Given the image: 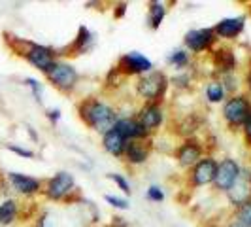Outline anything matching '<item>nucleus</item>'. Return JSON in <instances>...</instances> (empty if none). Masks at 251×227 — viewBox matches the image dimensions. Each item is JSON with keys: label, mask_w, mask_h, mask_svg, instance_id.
Listing matches in <instances>:
<instances>
[{"label": "nucleus", "mask_w": 251, "mask_h": 227, "mask_svg": "<svg viewBox=\"0 0 251 227\" xmlns=\"http://www.w3.org/2000/svg\"><path fill=\"white\" fill-rule=\"evenodd\" d=\"M250 115V104L244 97H234L225 104V117L228 123L238 125Z\"/></svg>", "instance_id": "nucleus-5"}, {"label": "nucleus", "mask_w": 251, "mask_h": 227, "mask_svg": "<svg viewBox=\"0 0 251 227\" xmlns=\"http://www.w3.org/2000/svg\"><path fill=\"white\" fill-rule=\"evenodd\" d=\"M148 197H150L151 201H163L164 193L159 188H155V186H153V188H150V191H148Z\"/></svg>", "instance_id": "nucleus-25"}, {"label": "nucleus", "mask_w": 251, "mask_h": 227, "mask_svg": "<svg viewBox=\"0 0 251 227\" xmlns=\"http://www.w3.org/2000/svg\"><path fill=\"white\" fill-rule=\"evenodd\" d=\"M104 148L110 153H113V155H121L123 150H125V139L115 129H112V131H108L104 135Z\"/></svg>", "instance_id": "nucleus-15"}, {"label": "nucleus", "mask_w": 251, "mask_h": 227, "mask_svg": "<svg viewBox=\"0 0 251 227\" xmlns=\"http://www.w3.org/2000/svg\"><path fill=\"white\" fill-rule=\"evenodd\" d=\"M170 61H172L174 64H177V66H181V64L187 63V55H185L183 51H176V53L170 57Z\"/></svg>", "instance_id": "nucleus-24"}, {"label": "nucleus", "mask_w": 251, "mask_h": 227, "mask_svg": "<svg viewBox=\"0 0 251 227\" xmlns=\"http://www.w3.org/2000/svg\"><path fill=\"white\" fill-rule=\"evenodd\" d=\"M26 59L44 72H50L51 66L55 64L53 53L48 48H42V46H30V50L26 51Z\"/></svg>", "instance_id": "nucleus-7"}, {"label": "nucleus", "mask_w": 251, "mask_h": 227, "mask_svg": "<svg viewBox=\"0 0 251 227\" xmlns=\"http://www.w3.org/2000/svg\"><path fill=\"white\" fill-rule=\"evenodd\" d=\"M26 84L30 85V87L34 89V95L38 97V101H40V87H38V82L36 80H26Z\"/></svg>", "instance_id": "nucleus-29"}, {"label": "nucleus", "mask_w": 251, "mask_h": 227, "mask_svg": "<svg viewBox=\"0 0 251 227\" xmlns=\"http://www.w3.org/2000/svg\"><path fill=\"white\" fill-rule=\"evenodd\" d=\"M126 155H128V161H132V163H142V161H146L148 151H146V148H142L140 144H130V146L126 148Z\"/></svg>", "instance_id": "nucleus-19"}, {"label": "nucleus", "mask_w": 251, "mask_h": 227, "mask_svg": "<svg viewBox=\"0 0 251 227\" xmlns=\"http://www.w3.org/2000/svg\"><path fill=\"white\" fill-rule=\"evenodd\" d=\"M163 17H164V6H163V4H159V2L151 4V8H150V21H151V27H153V28H157V27L161 25Z\"/></svg>", "instance_id": "nucleus-20"}, {"label": "nucleus", "mask_w": 251, "mask_h": 227, "mask_svg": "<svg viewBox=\"0 0 251 227\" xmlns=\"http://www.w3.org/2000/svg\"><path fill=\"white\" fill-rule=\"evenodd\" d=\"M140 119H142V127H144L146 131H148V129H155V127L161 123V119H163V112H161L159 106L150 104V106H146V108L142 110Z\"/></svg>", "instance_id": "nucleus-14"}, {"label": "nucleus", "mask_w": 251, "mask_h": 227, "mask_svg": "<svg viewBox=\"0 0 251 227\" xmlns=\"http://www.w3.org/2000/svg\"><path fill=\"white\" fill-rule=\"evenodd\" d=\"M12 151H15V153H19V155H23V157H32V151H28V150H23V148H17V146H8Z\"/></svg>", "instance_id": "nucleus-28"}, {"label": "nucleus", "mask_w": 251, "mask_h": 227, "mask_svg": "<svg viewBox=\"0 0 251 227\" xmlns=\"http://www.w3.org/2000/svg\"><path fill=\"white\" fill-rule=\"evenodd\" d=\"M230 227H246V226H244V224H240V222H234V224H232Z\"/></svg>", "instance_id": "nucleus-32"}, {"label": "nucleus", "mask_w": 251, "mask_h": 227, "mask_svg": "<svg viewBox=\"0 0 251 227\" xmlns=\"http://www.w3.org/2000/svg\"><path fill=\"white\" fill-rule=\"evenodd\" d=\"M17 216V204L13 201H4L0 204V226L12 224Z\"/></svg>", "instance_id": "nucleus-17"}, {"label": "nucleus", "mask_w": 251, "mask_h": 227, "mask_svg": "<svg viewBox=\"0 0 251 227\" xmlns=\"http://www.w3.org/2000/svg\"><path fill=\"white\" fill-rule=\"evenodd\" d=\"M238 176H240L238 165L234 163L232 159H225L223 163L217 167V172H215V184H217V188L219 189H230Z\"/></svg>", "instance_id": "nucleus-4"}, {"label": "nucleus", "mask_w": 251, "mask_h": 227, "mask_svg": "<svg viewBox=\"0 0 251 227\" xmlns=\"http://www.w3.org/2000/svg\"><path fill=\"white\" fill-rule=\"evenodd\" d=\"M185 42H187V46L193 51H202L214 42V32L212 30H204V28H201V30H191L187 36H185Z\"/></svg>", "instance_id": "nucleus-9"}, {"label": "nucleus", "mask_w": 251, "mask_h": 227, "mask_svg": "<svg viewBox=\"0 0 251 227\" xmlns=\"http://www.w3.org/2000/svg\"><path fill=\"white\" fill-rule=\"evenodd\" d=\"M240 224H244L246 227H251V202L248 201L246 204H242V208L238 210V220Z\"/></svg>", "instance_id": "nucleus-23"}, {"label": "nucleus", "mask_w": 251, "mask_h": 227, "mask_svg": "<svg viewBox=\"0 0 251 227\" xmlns=\"http://www.w3.org/2000/svg\"><path fill=\"white\" fill-rule=\"evenodd\" d=\"M215 172H217V165L212 159H204L197 165V169L193 172V180H195V184L204 186V184H210L212 180H215Z\"/></svg>", "instance_id": "nucleus-10"}, {"label": "nucleus", "mask_w": 251, "mask_h": 227, "mask_svg": "<svg viewBox=\"0 0 251 227\" xmlns=\"http://www.w3.org/2000/svg\"><path fill=\"white\" fill-rule=\"evenodd\" d=\"M246 133H248V137L251 139V114L248 115V119H246Z\"/></svg>", "instance_id": "nucleus-30"}, {"label": "nucleus", "mask_w": 251, "mask_h": 227, "mask_svg": "<svg viewBox=\"0 0 251 227\" xmlns=\"http://www.w3.org/2000/svg\"><path fill=\"white\" fill-rule=\"evenodd\" d=\"M119 66H121L125 72L136 74V72H148L151 68V61L146 59L144 55L136 53V51H132V53H128V55H125V57L121 59Z\"/></svg>", "instance_id": "nucleus-8"}, {"label": "nucleus", "mask_w": 251, "mask_h": 227, "mask_svg": "<svg viewBox=\"0 0 251 227\" xmlns=\"http://www.w3.org/2000/svg\"><path fill=\"white\" fill-rule=\"evenodd\" d=\"M50 117L57 121V119H59V110H51V112H50Z\"/></svg>", "instance_id": "nucleus-31"}, {"label": "nucleus", "mask_w": 251, "mask_h": 227, "mask_svg": "<svg viewBox=\"0 0 251 227\" xmlns=\"http://www.w3.org/2000/svg\"><path fill=\"white\" fill-rule=\"evenodd\" d=\"M74 188V178L68 172H59L55 178H51L48 184V195L51 199H61L70 189Z\"/></svg>", "instance_id": "nucleus-6"}, {"label": "nucleus", "mask_w": 251, "mask_h": 227, "mask_svg": "<svg viewBox=\"0 0 251 227\" xmlns=\"http://www.w3.org/2000/svg\"><path fill=\"white\" fill-rule=\"evenodd\" d=\"M50 80L61 89H70L75 84L77 80V74L75 70L70 66V64H64V63H55L51 66V70L48 72Z\"/></svg>", "instance_id": "nucleus-3"}, {"label": "nucleus", "mask_w": 251, "mask_h": 227, "mask_svg": "<svg viewBox=\"0 0 251 227\" xmlns=\"http://www.w3.org/2000/svg\"><path fill=\"white\" fill-rule=\"evenodd\" d=\"M83 119L87 121L91 127H95L99 133H108L115 127V114L110 106L102 104V102H87L81 108Z\"/></svg>", "instance_id": "nucleus-1"}, {"label": "nucleus", "mask_w": 251, "mask_h": 227, "mask_svg": "<svg viewBox=\"0 0 251 227\" xmlns=\"http://www.w3.org/2000/svg\"><path fill=\"white\" fill-rule=\"evenodd\" d=\"M242 28H244V19L238 17V19H225V21H221L215 30H217L219 36L232 38V36H236Z\"/></svg>", "instance_id": "nucleus-16"}, {"label": "nucleus", "mask_w": 251, "mask_h": 227, "mask_svg": "<svg viewBox=\"0 0 251 227\" xmlns=\"http://www.w3.org/2000/svg\"><path fill=\"white\" fill-rule=\"evenodd\" d=\"M228 195H230V201L232 202H236V204H246L251 195L250 180L240 174V176L236 178V182L232 184V188L228 189Z\"/></svg>", "instance_id": "nucleus-11"}, {"label": "nucleus", "mask_w": 251, "mask_h": 227, "mask_svg": "<svg viewBox=\"0 0 251 227\" xmlns=\"http://www.w3.org/2000/svg\"><path fill=\"white\" fill-rule=\"evenodd\" d=\"M206 93H208V99L212 102H219L223 99V95H225V87H223V84H219V82H212L208 89H206Z\"/></svg>", "instance_id": "nucleus-21"}, {"label": "nucleus", "mask_w": 251, "mask_h": 227, "mask_svg": "<svg viewBox=\"0 0 251 227\" xmlns=\"http://www.w3.org/2000/svg\"><path fill=\"white\" fill-rule=\"evenodd\" d=\"M10 182L15 188V191L19 193H25V195H30V193H36L40 189V182L34 180L30 176H25V174H17V172H10Z\"/></svg>", "instance_id": "nucleus-13"}, {"label": "nucleus", "mask_w": 251, "mask_h": 227, "mask_svg": "<svg viewBox=\"0 0 251 227\" xmlns=\"http://www.w3.org/2000/svg\"><path fill=\"white\" fill-rule=\"evenodd\" d=\"M123 139H140V137H144L148 131L142 127V123L138 121H134V119H119L115 127H113Z\"/></svg>", "instance_id": "nucleus-12"}, {"label": "nucleus", "mask_w": 251, "mask_h": 227, "mask_svg": "<svg viewBox=\"0 0 251 227\" xmlns=\"http://www.w3.org/2000/svg\"><path fill=\"white\" fill-rule=\"evenodd\" d=\"M110 178H112L113 182H115V184H117L119 188L123 189L125 193H128V191H130V189H128V184H126V182H125V178H121V176H119V174H110Z\"/></svg>", "instance_id": "nucleus-27"}, {"label": "nucleus", "mask_w": 251, "mask_h": 227, "mask_svg": "<svg viewBox=\"0 0 251 227\" xmlns=\"http://www.w3.org/2000/svg\"><path fill=\"white\" fill-rule=\"evenodd\" d=\"M106 201L110 202V204H113L115 208H123V210L126 208V201H123V199H117V197H112V195H106Z\"/></svg>", "instance_id": "nucleus-26"}, {"label": "nucleus", "mask_w": 251, "mask_h": 227, "mask_svg": "<svg viewBox=\"0 0 251 227\" xmlns=\"http://www.w3.org/2000/svg\"><path fill=\"white\" fill-rule=\"evenodd\" d=\"M166 87V78L161 72H150L138 82V93L146 99H159Z\"/></svg>", "instance_id": "nucleus-2"}, {"label": "nucleus", "mask_w": 251, "mask_h": 227, "mask_svg": "<svg viewBox=\"0 0 251 227\" xmlns=\"http://www.w3.org/2000/svg\"><path fill=\"white\" fill-rule=\"evenodd\" d=\"M199 157H201V150H199V146H195V144H185V146L179 150V161H181V165L195 163Z\"/></svg>", "instance_id": "nucleus-18"}, {"label": "nucleus", "mask_w": 251, "mask_h": 227, "mask_svg": "<svg viewBox=\"0 0 251 227\" xmlns=\"http://www.w3.org/2000/svg\"><path fill=\"white\" fill-rule=\"evenodd\" d=\"M215 61H217V64H219L223 70L234 68V57H232V53H228V51H217Z\"/></svg>", "instance_id": "nucleus-22"}]
</instances>
